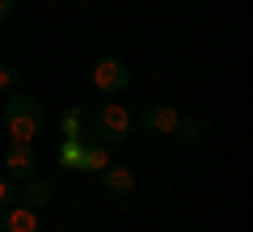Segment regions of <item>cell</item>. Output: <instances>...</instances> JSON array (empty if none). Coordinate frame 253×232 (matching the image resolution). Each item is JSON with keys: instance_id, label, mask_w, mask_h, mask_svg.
<instances>
[{"instance_id": "1", "label": "cell", "mask_w": 253, "mask_h": 232, "mask_svg": "<svg viewBox=\"0 0 253 232\" xmlns=\"http://www.w3.org/2000/svg\"><path fill=\"white\" fill-rule=\"evenodd\" d=\"M0 118H4V127H9V135H13L17 143H30V139L46 127L42 101L26 97V93H13V97L4 101V110H0Z\"/></svg>"}, {"instance_id": "2", "label": "cell", "mask_w": 253, "mask_h": 232, "mask_svg": "<svg viewBox=\"0 0 253 232\" xmlns=\"http://www.w3.org/2000/svg\"><path fill=\"white\" fill-rule=\"evenodd\" d=\"M93 135H97V143H106V148H118V143H126L131 135H135V114L126 106H118V101H106V106L93 110Z\"/></svg>"}, {"instance_id": "3", "label": "cell", "mask_w": 253, "mask_h": 232, "mask_svg": "<svg viewBox=\"0 0 253 232\" xmlns=\"http://www.w3.org/2000/svg\"><path fill=\"white\" fill-rule=\"evenodd\" d=\"M89 76H93V89H97L101 97H118V93L131 89V68H126V59H118V55H101Z\"/></svg>"}, {"instance_id": "4", "label": "cell", "mask_w": 253, "mask_h": 232, "mask_svg": "<svg viewBox=\"0 0 253 232\" xmlns=\"http://www.w3.org/2000/svg\"><path fill=\"white\" fill-rule=\"evenodd\" d=\"M177 118H181V110L173 101H152V106H144V114H135V127H144L148 135H173Z\"/></svg>"}, {"instance_id": "5", "label": "cell", "mask_w": 253, "mask_h": 232, "mask_svg": "<svg viewBox=\"0 0 253 232\" xmlns=\"http://www.w3.org/2000/svg\"><path fill=\"white\" fill-rule=\"evenodd\" d=\"M4 169H9L13 182L34 178V173H38V152H34V143H17V139H13L9 152H4Z\"/></svg>"}, {"instance_id": "6", "label": "cell", "mask_w": 253, "mask_h": 232, "mask_svg": "<svg viewBox=\"0 0 253 232\" xmlns=\"http://www.w3.org/2000/svg\"><path fill=\"white\" fill-rule=\"evenodd\" d=\"M97 178H101V190H106L110 198H126L131 190H135V169H126V165H114V161H110Z\"/></svg>"}, {"instance_id": "7", "label": "cell", "mask_w": 253, "mask_h": 232, "mask_svg": "<svg viewBox=\"0 0 253 232\" xmlns=\"http://www.w3.org/2000/svg\"><path fill=\"white\" fill-rule=\"evenodd\" d=\"M0 232H38V211L26 203H13L0 211Z\"/></svg>"}, {"instance_id": "8", "label": "cell", "mask_w": 253, "mask_h": 232, "mask_svg": "<svg viewBox=\"0 0 253 232\" xmlns=\"http://www.w3.org/2000/svg\"><path fill=\"white\" fill-rule=\"evenodd\" d=\"M51 194H55V190H51V182L34 173V178H26V182H21V198H17V203H26V207H34V211H42V207L51 203Z\"/></svg>"}, {"instance_id": "9", "label": "cell", "mask_w": 253, "mask_h": 232, "mask_svg": "<svg viewBox=\"0 0 253 232\" xmlns=\"http://www.w3.org/2000/svg\"><path fill=\"white\" fill-rule=\"evenodd\" d=\"M106 165H110V148L93 139V143H84V148H81V161H76V173H101Z\"/></svg>"}, {"instance_id": "10", "label": "cell", "mask_w": 253, "mask_h": 232, "mask_svg": "<svg viewBox=\"0 0 253 232\" xmlns=\"http://www.w3.org/2000/svg\"><path fill=\"white\" fill-rule=\"evenodd\" d=\"M173 135H177L181 143H199V139H203V127H199V118L181 114V118H177V127H173Z\"/></svg>"}, {"instance_id": "11", "label": "cell", "mask_w": 253, "mask_h": 232, "mask_svg": "<svg viewBox=\"0 0 253 232\" xmlns=\"http://www.w3.org/2000/svg\"><path fill=\"white\" fill-rule=\"evenodd\" d=\"M21 198V182H13L9 173H0V211H4V207H13Z\"/></svg>"}, {"instance_id": "12", "label": "cell", "mask_w": 253, "mask_h": 232, "mask_svg": "<svg viewBox=\"0 0 253 232\" xmlns=\"http://www.w3.org/2000/svg\"><path fill=\"white\" fill-rule=\"evenodd\" d=\"M81 148H84V139H81V135H76V139H68V143L59 148V165H63V169H72V173H76V161H81Z\"/></svg>"}, {"instance_id": "13", "label": "cell", "mask_w": 253, "mask_h": 232, "mask_svg": "<svg viewBox=\"0 0 253 232\" xmlns=\"http://www.w3.org/2000/svg\"><path fill=\"white\" fill-rule=\"evenodd\" d=\"M21 85V68H13V63H0V93H13Z\"/></svg>"}, {"instance_id": "14", "label": "cell", "mask_w": 253, "mask_h": 232, "mask_svg": "<svg viewBox=\"0 0 253 232\" xmlns=\"http://www.w3.org/2000/svg\"><path fill=\"white\" fill-rule=\"evenodd\" d=\"M13 9H17V0H0V21H9Z\"/></svg>"}]
</instances>
